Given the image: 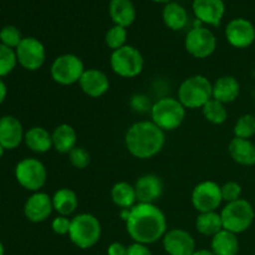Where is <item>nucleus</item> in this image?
Segmentation results:
<instances>
[{"label":"nucleus","instance_id":"f704fd0d","mask_svg":"<svg viewBox=\"0 0 255 255\" xmlns=\"http://www.w3.org/2000/svg\"><path fill=\"white\" fill-rule=\"evenodd\" d=\"M69 161L75 168L85 169L91 162V154L85 147L76 146L69 153Z\"/></svg>","mask_w":255,"mask_h":255},{"label":"nucleus","instance_id":"49530a36","mask_svg":"<svg viewBox=\"0 0 255 255\" xmlns=\"http://www.w3.org/2000/svg\"><path fill=\"white\" fill-rule=\"evenodd\" d=\"M254 255H255V253H254Z\"/></svg>","mask_w":255,"mask_h":255},{"label":"nucleus","instance_id":"7c9ffc66","mask_svg":"<svg viewBox=\"0 0 255 255\" xmlns=\"http://www.w3.org/2000/svg\"><path fill=\"white\" fill-rule=\"evenodd\" d=\"M127 41V29L120 25H114L107 30L106 35H105V42H106L107 47L111 49L112 51L119 50L126 45Z\"/></svg>","mask_w":255,"mask_h":255},{"label":"nucleus","instance_id":"cd10ccee","mask_svg":"<svg viewBox=\"0 0 255 255\" xmlns=\"http://www.w3.org/2000/svg\"><path fill=\"white\" fill-rule=\"evenodd\" d=\"M111 198L112 202L121 209H131L138 203L134 186L124 181L114 184L111 188Z\"/></svg>","mask_w":255,"mask_h":255},{"label":"nucleus","instance_id":"4468645a","mask_svg":"<svg viewBox=\"0 0 255 255\" xmlns=\"http://www.w3.org/2000/svg\"><path fill=\"white\" fill-rule=\"evenodd\" d=\"M162 244L168 255H192L197 251L193 237L181 228L167 231L162 238Z\"/></svg>","mask_w":255,"mask_h":255},{"label":"nucleus","instance_id":"c756f323","mask_svg":"<svg viewBox=\"0 0 255 255\" xmlns=\"http://www.w3.org/2000/svg\"><path fill=\"white\" fill-rule=\"evenodd\" d=\"M202 114L207 121L213 125H222L228 119V111L226 109V105L214 99H212L202 107Z\"/></svg>","mask_w":255,"mask_h":255},{"label":"nucleus","instance_id":"a211bd4d","mask_svg":"<svg viewBox=\"0 0 255 255\" xmlns=\"http://www.w3.org/2000/svg\"><path fill=\"white\" fill-rule=\"evenodd\" d=\"M82 92L92 99H99L110 90V80L99 69H86L79 81Z\"/></svg>","mask_w":255,"mask_h":255},{"label":"nucleus","instance_id":"bb28decb","mask_svg":"<svg viewBox=\"0 0 255 255\" xmlns=\"http://www.w3.org/2000/svg\"><path fill=\"white\" fill-rule=\"evenodd\" d=\"M52 206H54V211L59 216L69 217L79 207V197L76 192L72 189L60 188L52 196Z\"/></svg>","mask_w":255,"mask_h":255},{"label":"nucleus","instance_id":"72a5a7b5","mask_svg":"<svg viewBox=\"0 0 255 255\" xmlns=\"http://www.w3.org/2000/svg\"><path fill=\"white\" fill-rule=\"evenodd\" d=\"M22 39L20 30L14 25H7L0 30V41L10 49H16Z\"/></svg>","mask_w":255,"mask_h":255},{"label":"nucleus","instance_id":"9b49d317","mask_svg":"<svg viewBox=\"0 0 255 255\" xmlns=\"http://www.w3.org/2000/svg\"><path fill=\"white\" fill-rule=\"evenodd\" d=\"M191 201L192 206L199 213L216 212L223 202L221 186L214 181L201 182L192 191Z\"/></svg>","mask_w":255,"mask_h":255},{"label":"nucleus","instance_id":"2eb2a0df","mask_svg":"<svg viewBox=\"0 0 255 255\" xmlns=\"http://www.w3.org/2000/svg\"><path fill=\"white\" fill-rule=\"evenodd\" d=\"M54 212L52 197L44 192H34L24 204V214L32 223L45 222Z\"/></svg>","mask_w":255,"mask_h":255},{"label":"nucleus","instance_id":"f3484780","mask_svg":"<svg viewBox=\"0 0 255 255\" xmlns=\"http://www.w3.org/2000/svg\"><path fill=\"white\" fill-rule=\"evenodd\" d=\"M163 182L158 176L152 173L143 174L134 183L137 202L154 204L163 194Z\"/></svg>","mask_w":255,"mask_h":255},{"label":"nucleus","instance_id":"f257e3e1","mask_svg":"<svg viewBox=\"0 0 255 255\" xmlns=\"http://www.w3.org/2000/svg\"><path fill=\"white\" fill-rule=\"evenodd\" d=\"M125 223L132 241L144 246L156 243L167 233V218L156 204L137 203Z\"/></svg>","mask_w":255,"mask_h":255},{"label":"nucleus","instance_id":"393cba45","mask_svg":"<svg viewBox=\"0 0 255 255\" xmlns=\"http://www.w3.org/2000/svg\"><path fill=\"white\" fill-rule=\"evenodd\" d=\"M162 19L164 25L173 31L184 29L188 24V12L186 7L178 2L171 1L164 5L162 10Z\"/></svg>","mask_w":255,"mask_h":255},{"label":"nucleus","instance_id":"e433bc0d","mask_svg":"<svg viewBox=\"0 0 255 255\" xmlns=\"http://www.w3.org/2000/svg\"><path fill=\"white\" fill-rule=\"evenodd\" d=\"M132 110L134 112H138V114H144V112H151L152 105L149 102L148 97L146 95L142 94H136L132 96L131 101H129Z\"/></svg>","mask_w":255,"mask_h":255},{"label":"nucleus","instance_id":"473e14b6","mask_svg":"<svg viewBox=\"0 0 255 255\" xmlns=\"http://www.w3.org/2000/svg\"><path fill=\"white\" fill-rule=\"evenodd\" d=\"M17 59L15 50L0 42V77L9 75L15 69Z\"/></svg>","mask_w":255,"mask_h":255},{"label":"nucleus","instance_id":"6e6552de","mask_svg":"<svg viewBox=\"0 0 255 255\" xmlns=\"http://www.w3.org/2000/svg\"><path fill=\"white\" fill-rule=\"evenodd\" d=\"M85 70L84 61L77 55L64 54L52 61L50 75L56 84L70 86L80 81Z\"/></svg>","mask_w":255,"mask_h":255},{"label":"nucleus","instance_id":"c03bdc74","mask_svg":"<svg viewBox=\"0 0 255 255\" xmlns=\"http://www.w3.org/2000/svg\"><path fill=\"white\" fill-rule=\"evenodd\" d=\"M0 255H4V246H2L1 242H0Z\"/></svg>","mask_w":255,"mask_h":255},{"label":"nucleus","instance_id":"f8f14e48","mask_svg":"<svg viewBox=\"0 0 255 255\" xmlns=\"http://www.w3.org/2000/svg\"><path fill=\"white\" fill-rule=\"evenodd\" d=\"M17 62L27 71L41 69L46 60V50L39 39L32 36L24 37L15 49Z\"/></svg>","mask_w":255,"mask_h":255},{"label":"nucleus","instance_id":"a19ab883","mask_svg":"<svg viewBox=\"0 0 255 255\" xmlns=\"http://www.w3.org/2000/svg\"><path fill=\"white\" fill-rule=\"evenodd\" d=\"M6 95H7L6 84H5V82L0 79V104H2V102L5 101V99H6Z\"/></svg>","mask_w":255,"mask_h":255},{"label":"nucleus","instance_id":"1a4fd4ad","mask_svg":"<svg viewBox=\"0 0 255 255\" xmlns=\"http://www.w3.org/2000/svg\"><path fill=\"white\" fill-rule=\"evenodd\" d=\"M15 178L22 188L39 192L46 183L47 171L39 159L24 158L15 167Z\"/></svg>","mask_w":255,"mask_h":255},{"label":"nucleus","instance_id":"c85d7f7f","mask_svg":"<svg viewBox=\"0 0 255 255\" xmlns=\"http://www.w3.org/2000/svg\"><path fill=\"white\" fill-rule=\"evenodd\" d=\"M196 228L202 236L214 237L223 229L221 213H218L217 211L199 213V216L196 219Z\"/></svg>","mask_w":255,"mask_h":255},{"label":"nucleus","instance_id":"aec40b11","mask_svg":"<svg viewBox=\"0 0 255 255\" xmlns=\"http://www.w3.org/2000/svg\"><path fill=\"white\" fill-rule=\"evenodd\" d=\"M241 94V84L231 75H226L213 84V99L222 104H231L236 101Z\"/></svg>","mask_w":255,"mask_h":255},{"label":"nucleus","instance_id":"b1692460","mask_svg":"<svg viewBox=\"0 0 255 255\" xmlns=\"http://www.w3.org/2000/svg\"><path fill=\"white\" fill-rule=\"evenodd\" d=\"M24 141L30 151L35 153H46L52 148V136L44 127L35 126L27 129Z\"/></svg>","mask_w":255,"mask_h":255},{"label":"nucleus","instance_id":"a18cd8bd","mask_svg":"<svg viewBox=\"0 0 255 255\" xmlns=\"http://www.w3.org/2000/svg\"><path fill=\"white\" fill-rule=\"evenodd\" d=\"M2 154H4V148H2V146L0 144V158L2 157Z\"/></svg>","mask_w":255,"mask_h":255},{"label":"nucleus","instance_id":"7ed1b4c3","mask_svg":"<svg viewBox=\"0 0 255 255\" xmlns=\"http://www.w3.org/2000/svg\"><path fill=\"white\" fill-rule=\"evenodd\" d=\"M177 99L186 109H202L213 99V84L203 75L189 76L179 85Z\"/></svg>","mask_w":255,"mask_h":255},{"label":"nucleus","instance_id":"a878e982","mask_svg":"<svg viewBox=\"0 0 255 255\" xmlns=\"http://www.w3.org/2000/svg\"><path fill=\"white\" fill-rule=\"evenodd\" d=\"M211 251L214 255H238L239 241L237 234L222 229L219 233L212 237Z\"/></svg>","mask_w":255,"mask_h":255},{"label":"nucleus","instance_id":"37998d69","mask_svg":"<svg viewBox=\"0 0 255 255\" xmlns=\"http://www.w3.org/2000/svg\"><path fill=\"white\" fill-rule=\"evenodd\" d=\"M152 1H154V2H164V4H168V2H171V0H152Z\"/></svg>","mask_w":255,"mask_h":255},{"label":"nucleus","instance_id":"412c9836","mask_svg":"<svg viewBox=\"0 0 255 255\" xmlns=\"http://www.w3.org/2000/svg\"><path fill=\"white\" fill-rule=\"evenodd\" d=\"M109 14L115 25L128 27L136 20V7L131 0H111Z\"/></svg>","mask_w":255,"mask_h":255},{"label":"nucleus","instance_id":"0eeeda50","mask_svg":"<svg viewBox=\"0 0 255 255\" xmlns=\"http://www.w3.org/2000/svg\"><path fill=\"white\" fill-rule=\"evenodd\" d=\"M110 65L112 71L120 77L133 79L143 71L144 59L138 49L131 45H125L121 49L112 51Z\"/></svg>","mask_w":255,"mask_h":255},{"label":"nucleus","instance_id":"79ce46f5","mask_svg":"<svg viewBox=\"0 0 255 255\" xmlns=\"http://www.w3.org/2000/svg\"><path fill=\"white\" fill-rule=\"evenodd\" d=\"M192 255H214V253L208 249H197Z\"/></svg>","mask_w":255,"mask_h":255},{"label":"nucleus","instance_id":"58836bf2","mask_svg":"<svg viewBox=\"0 0 255 255\" xmlns=\"http://www.w3.org/2000/svg\"><path fill=\"white\" fill-rule=\"evenodd\" d=\"M126 255H152V252L149 248L144 244L133 243L131 246L127 247V254Z\"/></svg>","mask_w":255,"mask_h":255},{"label":"nucleus","instance_id":"ea45409f","mask_svg":"<svg viewBox=\"0 0 255 255\" xmlns=\"http://www.w3.org/2000/svg\"><path fill=\"white\" fill-rule=\"evenodd\" d=\"M127 254V247L124 246L120 242H114L109 246L107 249V255H126Z\"/></svg>","mask_w":255,"mask_h":255},{"label":"nucleus","instance_id":"dca6fc26","mask_svg":"<svg viewBox=\"0 0 255 255\" xmlns=\"http://www.w3.org/2000/svg\"><path fill=\"white\" fill-rule=\"evenodd\" d=\"M192 9L199 22L211 26H218L226 14L223 0H193Z\"/></svg>","mask_w":255,"mask_h":255},{"label":"nucleus","instance_id":"39448f33","mask_svg":"<svg viewBox=\"0 0 255 255\" xmlns=\"http://www.w3.org/2000/svg\"><path fill=\"white\" fill-rule=\"evenodd\" d=\"M186 107L174 97H162L152 105L151 121L162 131H174L186 119Z\"/></svg>","mask_w":255,"mask_h":255},{"label":"nucleus","instance_id":"20e7f679","mask_svg":"<svg viewBox=\"0 0 255 255\" xmlns=\"http://www.w3.org/2000/svg\"><path fill=\"white\" fill-rule=\"evenodd\" d=\"M101 223L90 213H80L71 219L69 238L80 249H90L101 239Z\"/></svg>","mask_w":255,"mask_h":255},{"label":"nucleus","instance_id":"c9c22d12","mask_svg":"<svg viewBox=\"0 0 255 255\" xmlns=\"http://www.w3.org/2000/svg\"><path fill=\"white\" fill-rule=\"evenodd\" d=\"M221 192L223 201L227 202V203H231V202L241 199L242 187L237 182L229 181L227 183H224L223 186H221Z\"/></svg>","mask_w":255,"mask_h":255},{"label":"nucleus","instance_id":"423d86ee","mask_svg":"<svg viewBox=\"0 0 255 255\" xmlns=\"http://www.w3.org/2000/svg\"><path fill=\"white\" fill-rule=\"evenodd\" d=\"M221 217L223 229L234 234H241L251 228L255 218V212L248 201L241 198L227 203L222 209Z\"/></svg>","mask_w":255,"mask_h":255},{"label":"nucleus","instance_id":"ddd939ff","mask_svg":"<svg viewBox=\"0 0 255 255\" xmlns=\"http://www.w3.org/2000/svg\"><path fill=\"white\" fill-rule=\"evenodd\" d=\"M226 39L236 49H246L255 41V27L249 20L236 17L226 26Z\"/></svg>","mask_w":255,"mask_h":255},{"label":"nucleus","instance_id":"2f4dec72","mask_svg":"<svg viewBox=\"0 0 255 255\" xmlns=\"http://www.w3.org/2000/svg\"><path fill=\"white\" fill-rule=\"evenodd\" d=\"M234 136L238 138L249 139L255 134V116L252 114H246L237 120L234 125Z\"/></svg>","mask_w":255,"mask_h":255},{"label":"nucleus","instance_id":"4be33fe9","mask_svg":"<svg viewBox=\"0 0 255 255\" xmlns=\"http://www.w3.org/2000/svg\"><path fill=\"white\" fill-rule=\"evenodd\" d=\"M228 152L232 159L241 166H254L255 144L251 139L234 137L228 146Z\"/></svg>","mask_w":255,"mask_h":255},{"label":"nucleus","instance_id":"f03ea898","mask_svg":"<svg viewBox=\"0 0 255 255\" xmlns=\"http://www.w3.org/2000/svg\"><path fill=\"white\" fill-rule=\"evenodd\" d=\"M166 143V134L152 121H138L129 126L125 136V144L131 156L149 159L159 153Z\"/></svg>","mask_w":255,"mask_h":255},{"label":"nucleus","instance_id":"4c0bfd02","mask_svg":"<svg viewBox=\"0 0 255 255\" xmlns=\"http://www.w3.org/2000/svg\"><path fill=\"white\" fill-rule=\"evenodd\" d=\"M70 227H71V219H69V217L57 216L51 222L52 231L57 236H66V234H69Z\"/></svg>","mask_w":255,"mask_h":255},{"label":"nucleus","instance_id":"6ab92c4d","mask_svg":"<svg viewBox=\"0 0 255 255\" xmlns=\"http://www.w3.org/2000/svg\"><path fill=\"white\" fill-rule=\"evenodd\" d=\"M25 133L22 125L11 115L0 117V144L4 149H15L21 144Z\"/></svg>","mask_w":255,"mask_h":255},{"label":"nucleus","instance_id":"9d476101","mask_svg":"<svg viewBox=\"0 0 255 255\" xmlns=\"http://www.w3.org/2000/svg\"><path fill=\"white\" fill-rule=\"evenodd\" d=\"M184 47L187 52L196 59H207L216 51L217 37L207 27L194 26L187 32Z\"/></svg>","mask_w":255,"mask_h":255},{"label":"nucleus","instance_id":"5701e85b","mask_svg":"<svg viewBox=\"0 0 255 255\" xmlns=\"http://www.w3.org/2000/svg\"><path fill=\"white\" fill-rule=\"evenodd\" d=\"M52 148L59 153L69 154L76 147L77 133L71 125L61 124L55 127L51 133Z\"/></svg>","mask_w":255,"mask_h":255}]
</instances>
